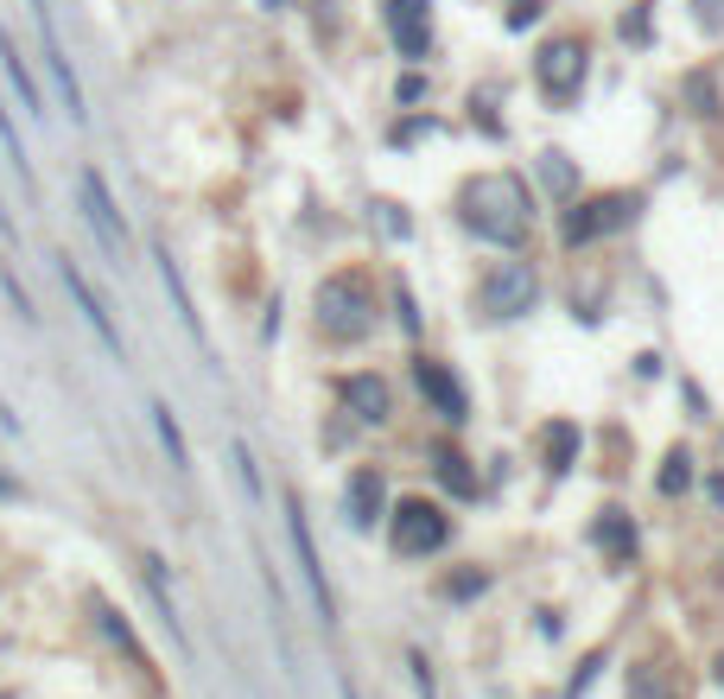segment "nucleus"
I'll return each instance as SVG.
<instances>
[{
	"mask_svg": "<svg viewBox=\"0 0 724 699\" xmlns=\"http://www.w3.org/2000/svg\"><path fill=\"white\" fill-rule=\"evenodd\" d=\"M58 280H64V293L76 299L83 325H89V332L102 337V350H109V357H128V337H121V325H114V312H109V305H102L96 293H89V280L76 274V261H71V255H58Z\"/></svg>",
	"mask_w": 724,
	"mask_h": 699,
	"instance_id": "10",
	"label": "nucleus"
},
{
	"mask_svg": "<svg viewBox=\"0 0 724 699\" xmlns=\"http://www.w3.org/2000/svg\"><path fill=\"white\" fill-rule=\"evenodd\" d=\"M528 20H541V0H515V13H508V26H528Z\"/></svg>",
	"mask_w": 724,
	"mask_h": 699,
	"instance_id": "29",
	"label": "nucleus"
},
{
	"mask_svg": "<svg viewBox=\"0 0 724 699\" xmlns=\"http://www.w3.org/2000/svg\"><path fill=\"white\" fill-rule=\"evenodd\" d=\"M96 624H102V636H109V642H114V649H121V655H128L134 667H141V674L153 667V662H146V649H141V636L128 629V617H121L114 604H96Z\"/></svg>",
	"mask_w": 724,
	"mask_h": 699,
	"instance_id": "18",
	"label": "nucleus"
},
{
	"mask_svg": "<svg viewBox=\"0 0 724 699\" xmlns=\"http://www.w3.org/2000/svg\"><path fill=\"white\" fill-rule=\"evenodd\" d=\"M0 496H20V483H7V478H0Z\"/></svg>",
	"mask_w": 724,
	"mask_h": 699,
	"instance_id": "31",
	"label": "nucleus"
},
{
	"mask_svg": "<svg viewBox=\"0 0 724 699\" xmlns=\"http://www.w3.org/2000/svg\"><path fill=\"white\" fill-rule=\"evenodd\" d=\"M687 89H692V103H699V115H719L712 109V83H705V76H692Z\"/></svg>",
	"mask_w": 724,
	"mask_h": 699,
	"instance_id": "27",
	"label": "nucleus"
},
{
	"mask_svg": "<svg viewBox=\"0 0 724 699\" xmlns=\"http://www.w3.org/2000/svg\"><path fill=\"white\" fill-rule=\"evenodd\" d=\"M0 71H7V83H13V96L26 103V115H38V121H45V109H51V103H45V89H38L33 64L20 58V45H13V33H0Z\"/></svg>",
	"mask_w": 724,
	"mask_h": 699,
	"instance_id": "14",
	"label": "nucleus"
},
{
	"mask_svg": "<svg viewBox=\"0 0 724 699\" xmlns=\"http://www.w3.org/2000/svg\"><path fill=\"white\" fill-rule=\"evenodd\" d=\"M343 407L357 413L362 426H382L388 420V382L382 375H350L343 382Z\"/></svg>",
	"mask_w": 724,
	"mask_h": 699,
	"instance_id": "15",
	"label": "nucleus"
},
{
	"mask_svg": "<svg viewBox=\"0 0 724 699\" xmlns=\"http://www.w3.org/2000/svg\"><path fill=\"white\" fill-rule=\"evenodd\" d=\"M382 509H388V483H382V471L362 465L357 478H350V490H343V516H350V528H375Z\"/></svg>",
	"mask_w": 724,
	"mask_h": 699,
	"instance_id": "13",
	"label": "nucleus"
},
{
	"mask_svg": "<svg viewBox=\"0 0 724 699\" xmlns=\"http://www.w3.org/2000/svg\"><path fill=\"white\" fill-rule=\"evenodd\" d=\"M541 445H546V471H553V478H566V471H572V458H579V426H572V420H553V426L541 433Z\"/></svg>",
	"mask_w": 724,
	"mask_h": 699,
	"instance_id": "16",
	"label": "nucleus"
},
{
	"mask_svg": "<svg viewBox=\"0 0 724 699\" xmlns=\"http://www.w3.org/2000/svg\"><path fill=\"white\" fill-rule=\"evenodd\" d=\"M483 586H490L483 573H458V579H451V586H445V591H451V598H476V591H483Z\"/></svg>",
	"mask_w": 724,
	"mask_h": 699,
	"instance_id": "25",
	"label": "nucleus"
},
{
	"mask_svg": "<svg viewBox=\"0 0 724 699\" xmlns=\"http://www.w3.org/2000/svg\"><path fill=\"white\" fill-rule=\"evenodd\" d=\"M76 204H83V222L96 229L102 255H109L114 267H128V249H134V236H128V222H121V210H114V197H109V179H102L96 166H83V172H76Z\"/></svg>",
	"mask_w": 724,
	"mask_h": 699,
	"instance_id": "3",
	"label": "nucleus"
},
{
	"mask_svg": "<svg viewBox=\"0 0 724 699\" xmlns=\"http://www.w3.org/2000/svg\"><path fill=\"white\" fill-rule=\"evenodd\" d=\"M0 236H13V210L7 204H0Z\"/></svg>",
	"mask_w": 724,
	"mask_h": 699,
	"instance_id": "30",
	"label": "nucleus"
},
{
	"mask_svg": "<svg viewBox=\"0 0 724 699\" xmlns=\"http://www.w3.org/2000/svg\"><path fill=\"white\" fill-rule=\"evenodd\" d=\"M0 153H7V166H13L20 191H33V153H26V141H20V128H13V109H7V103H0Z\"/></svg>",
	"mask_w": 724,
	"mask_h": 699,
	"instance_id": "20",
	"label": "nucleus"
},
{
	"mask_svg": "<svg viewBox=\"0 0 724 699\" xmlns=\"http://www.w3.org/2000/svg\"><path fill=\"white\" fill-rule=\"evenodd\" d=\"M388 33H395L400 58H426V45H433V0H388Z\"/></svg>",
	"mask_w": 724,
	"mask_h": 699,
	"instance_id": "12",
	"label": "nucleus"
},
{
	"mask_svg": "<svg viewBox=\"0 0 724 699\" xmlns=\"http://www.w3.org/2000/svg\"><path fill=\"white\" fill-rule=\"evenodd\" d=\"M395 305H400V325H407V332H420V312H413V299H407V287H395Z\"/></svg>",
	"mask_w": 724,
	"mask_h": 699,
	"instance_id": "28",
	"label": "nucleus"
},
{
	"mask_svg": "<svg viewBox=\"0 0 724 699\" xmlns=\"http://www.w3.org/2000/svg\"><path fill=\"white\" fill-rule=\"evenodd\" d=\"M534 299H541V280H534V267H528V261H496V267L476 280V305H483V318H521Z\"/></svg>",
	"mask_w": 724,
	"mask_h": 699,
	"instance_id": "6",
	"label": "nucleus"
},
{
	"mask_svg": "<svg viewBox=\"0 0 724 699\" xmlns=\"http://www.w3.org/2000/svg\"><path fill=\"white\" fill-rule=\"evenodd\" d=\"M0 287H7V299H13V312H20V318H26V325H33L38 312H33V299H26V287H20V280H13V267H0Z\"/></svg>",
	"mask_w": 724,
	"mask_h": 699,
	"instance_id": "24",
	"label": "nucleus"
},
{
	"mask_svg": "<svg viewBox=\"0 0 724 699\" xmlns=\"http://www.w3.org/2000/svg\"><path fill=\"white\" fill-rule=\"evenodd\" d=\"M159 280H166V293H172V305H179V318H184V332L204 344V318H197V305H191V293H184V274H179V261L159 249Z\"/></svg>",
	"mask_w": 724,
	"mask_h": 699,
	"instance_id": "19",
	"label": "nucleus"
},
{
	"mask_svg": "<svg viewBox=\"0 0 724 699\" xmlns=\"http://www.w3.org/2000/svg\"><path fill=\"white\" fill-rule=\"evenodd\" d=\"M692 483V458L687 451H667V471H661V496H680Z\"/></svg>",
	"mask_w": 724,
	"mask_h": 699,
	"instance_id": "23",
	"label": "nucleus"
},
{
	"mask_svg": "<svg viewBox=\"0 0 724 699\" xmlns=\"http://www.w3.org/2000/svg\"><path fill=\"white\" fill-rule=\"evenodd\" d=\"M388 541H395L400 559H426V553H438L451 541V516L438 503H426V496H407L388 516Z\"/></svg>",
	"mask_w": 724,
	"mask_h": 699,
	"instance_id": "4",
	"label": "nucleus"
},
{
	"mask_svg": "<svg viewBox=\"0 0 724 699\" xmlns=\"http://www.w3.org/2000/svg\"><path fill=\"white\" fill-rule=\"evenodd\" d=\"M153 433H159V445H166L172 471H191V451H184V433H179V420H172V407H166V401H153Z\"/></svg>",
	"mask_w": 724,
	"mask_h": 699,
	"instance_id": "21",
	"label": "nucleus"
},
{
	"mask_svg": "<svg viewBox=\"0 0 724 699\" xmlns=\"http://www.w3.org/2000/svg\"><path fill=\"white\" fill-rule=\"evenodd\" d=\"M719 680H724V662H719Z\"/></svg>",
	"mask_w": 724,
	"mask_h": 699,
	"instance_id": "32",
	"label": "nucleus"
},
{
	"mask_svg": "<svg viewBox=\"0 0 724 699\" xmlns=\"http://www.w3.org/2000/svg\"><path fill=\"white\" fill-rule=\"evenodd\" d=\"M546 179L559 184V191L572 184V166H566V153H546Z\"/></svg>",
	"mask_w": 724,
	"mask_h": 699,
	"instance_id": "26",
	"label": "nucleus"
},
{
	"mask_svg": "<svg viewBox=\"0 0 724 699\" xmlns=\"http://www.w3.org/2000/svg\"><path fill=\"white\" fill-rule=\"evenodd\" d=\"M458 217L471 236L496 242V249H521L534 229V191L521 172H483L458 191Z\"/></svg>",
	"mask_w": 724,
	"mask_h": 699,
	"instance_id": "1",
	"label": "nucleus"
},
{
	"mask_svg": "<svg viewBox=\"0 0 724 699\" xmlns=\"http://www.w3.org/2000/svg\"><path fill=\"white\" fill-rule=\"evenodd\" d=\"M438 478L451 483L458 496H476V478L464 471V458H458V451H438Z\"/></svg>",
	"mask_w": 724,
	"mask_h": 699,
	"instance_id": "22",
	"label": "nucleus"
},
{
	"mask_svg": "<svg viewBox=\"0 0 724 699\" xmlns=\"http://www.w3.org/2000/svg\"><path fill=\"white\" fill-rule=\"evenodd\" d=\"M375 325V293L362 274H330L318 287V332L337 337V344H357L362 332Z\"/></svg>",
	"mask_w": 724,
	"mask_h": 699,
	"instance_id": "2",
	"label": "nucleus"
},
{
	"mask_svg": "<svg viewBox=\"0 0 724 699\" xmlns=\"http://www.w3.org/2000/svg\"><path fill=\"white\" fill-rule=\"evenodd\" d=\"M413 382H420L426 407H433L445 426H464V420H471V395H464V382H458V375H451L445 363L420 357V363H413Z\"/></svg>",
	"mask_w": 724,
	"mask_h": 699,
	"instance_id": "11",
	"label": "nucleus"
},
{
	"mask_svg": "<svg viewBox=\"0 0 724 699\" xmlns=\"http://www.w3.org/2000/svg\"><path fill=\"white\" fill-rule=\"evenodd\" d=\"M38 20V51H45V71H51V83H58V109H64V121L71 128H83L89 121V109H83V83H76L71 58H64V38H58V20H51V0H26Z\"/></svg>",
	"mask_w": 724,
	"mask_h": 699,
	"instance_id": "7",
	"label": "nucleus"
},
{
	"mask_svg": "<svg viewBox=\"0 0 724 699\" xmlns=\"http://www.w3.org/2000/svg\"><path fill=\"white\" fill-rule=\"evenodd\" d=\"M534 83H541V96L553 109L579 103V89H584V45L579 38H546L541 58H534Z\"/></svg>",
	"mask_w": 724,
	"mask_h": 699,
	"instance_id": "8",
	"label": "nucleus"
},
{
	"mask_svg": "<svg viewBox=\"0 0 724 699\" xmlns=\"http://www.w3.org/2000/svg\"><path fill=\"white\" fill-rule=\"evenodd\" d=\"M591 541L611 553V559H629V547H636V521L623 516V509H604L598 528H591Z\"/></svg>",
	"mask_w": 724,
	"mask_h": 699,
	"instance_id": "17",
	"label": "nucleus"
},
{
	"mask_svg": "<svg viewBox=\"0 0 724 699\" xmlns=\"http://www.w3.org/2000/svg\"><path fill=\"white\" fill-rule=\"evenodd\" d=\"M287 541H292V559H299V573H305V591H312V611H318V624H337V598H330V579L325 566H318V541H312V521H305V503L287 496Z\"/></svg>",
	"mask_w": 724,
	"mask_h": 699,
	"instance_id": "9",
	"label": "nucleus"
},
{
	"mask_svg": "<svg viewBox=\"0 0 724 699\" xmlns=\"http://www.w3.org/2000/svg\"><path fill=\"white\" fill-rule=\"evenodd\" d=\"M636 210H642V197H636V191H598V197H584V204H572V210H566L559 236L579 249V242H598V236L629 229V222H636Z\"/></svg>",
	"mask_w": 724,
	"mask_h": 699,
	"instance_id": "5",
	"label": "nucleus"
},
{
	"mask_svg": "<svg viewBox=\"0 0 724 699\" xmlns=\"http://www.w3.org/2000/svg\"><path fill=\"white\" fill-rule=\"evenodd\" d=\"M267 7H280V0H267Z\"/></svg>",
	"mask_w": 724,
	"mask_h": 699,
	"instance_id": "33",
	"label": "nucleus"
}]
</instances>
